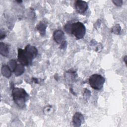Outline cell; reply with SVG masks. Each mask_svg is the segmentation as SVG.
Listing matches in <instances>:
<instances>
[{
  "instance_id": "4",
  "label": "cell",
  "mask_w": 127,
  "mask_h": 127,
  "mask_svg": "<svg viewBox=\"0 0 127 127\" xmlns=\"http://www.w3.org/2000/svg\"><path fill=\"white\" fill-rule=\"evenodd\" d=\"M105 79L103 76L99 74H93L89 78V83L94 89L100 90L103 87Z\"/></svg>"
},
{
  "instance_id": "14",
  "label": "cell",
  "mask_w": 127,
  "mask_h": 127,
  "mask_svg": "<svg viewBox=\"0 0 127 127\" xmlns=\"http://www.w3.org/2000/svg\"><path fill=\"white\" fill-rule=\"evenodd\" d=\"M112 2L114 3L115 5L118 6H120L123 4V0H113Z\"/></svg>"
},
{
  "instance_id": "8",
  "label": "cell",
  "mask_w": 127,
  "mask_h": 127,
  "mask_svg": "<svg viewBox=\"0 0 127 127\" xmlns=\"http://www.w3.org/2000/svg\"><path fill=\"white\" fill-rule=\"evenodd\" d=\"M0 53L3 57H7L9 54V45L6 43L0 42Z\"/></svg>"
},
{
  "instance_id": "6",
  "label": "cell",
  "mask_w": 127,
  "mask_h": 127,
  "mask_svg": "<svg viewBox=\"0 0 127 127\" xmlns=\"http://www.w3.org/2000/svg\"><path fill=\"white\" fill-rule=\"evenodd\" d=\"M53 38L55 41L58 44H61L64 41V32L61 30H57L54 31Z\"/></svg>"
},
{
  "instance_id": "5",
  "label": "cell",
  "mask_w": 127,
  "mask_h": 127,
  "mask_svg": "<svg viewBox=\"0 0 127 127\" xmlns=\"http://www.w3.org/2000/svg\"><path fill=\"white\" fill-rule=\"evenodd\" d=\"M76 10L79 13H84L88 9V4L85 1L78 0H76L74 3Z\"/></svg>"
},
{
  "instance_id": "16",
  "label": "cell",
  "mask_w": 127,
  "mask_h": 127,
  "mask_svg": "<svg viewBox=\"0 0 127 127\" xmlns=\"http://www.w3.org/2000/svg\"><path fill=\"white\" fill-rule=\"evenodd\" d=\"M5 37V34L4 33V32L2 34V32L1 31V32H0V39H2L4 38Z\"/></svg>"
},
{
  "instance_id": "9",
  "label": "cell",
  "mask_w": 127,
  "mask_h": 127,
  "mask_svg": "<svg viewBox=\"0 0 127 127\" xmlns=\"http://www.w3.org/2000/svg\"><path fill=\"white\" fill-rule=\"evenodd\" d=\"M2 74L6 77V78H9L10 77L11 74V70L8 67L7 65H3L1 69Z\"/></svg>"
},
{
  "instance_id": "17",
  "label": "cell",
  "mask_w": 127,
  "mask_h": 127,
  "mask_svg": "<svg viewBox=\"0 0 127 127\" xmlns=\"http://www.w3.org/2000/svg\"><path fill=\"white\" fill-rule=\"evenodd\" d=\"M124 61L125 63V64H127V56H125V57L124 58Z\"/></svg>"
},
{
  "instance_id": "11",
  "label": "cell",
  "mask_w": 127,
  "mask_h": 127,
  "mask_svg": "<svg viewBox=\"0 0 127 127\" xmlns=\"http://www.w3.org/2000/svg\"><path fill=\"white\" fill-rule=\"evenodd\" d=\"M24 72V65L21 64H17L16 67L14 71L15 76H18L21 75Z\"/></svg>"
},
{
  "instance_id": "7",
  "label": "cell",
  "mask_w": 127,
  "mask_h": 127,
  "mask_svg": "<svg viewBox=\"0 0 127 127\" xmlns=\"http://www.w3.org/2000/svg\"><path fill=\"white\" fill-rule=\"evenodd\" d=\"M84 121L83 116L79 112H76L74 114L72 118V123L74 126L79 127Z\"/></svg>"
},
{
  "instance_id": "3",
  "label": "cell",
  "mask_w": 127,
  "mask_h": 127,
  "mask_svg": "<svg viewBox=\"0 0 127 127\" xmlns=\"http://www.w3.org/2000/svg\"><path fill=\"white\" fill-rule=\"evenodd\" d=\"M11 95L15 103L20 108L25 106L26 102L29 97L24 89L17 87H12Z\"/></svg>"
},
{
  "instance_id": "1",
  "label": "cell",
  "mask_w": 127,
  "mask_h": 127,
  "mask_svg": "<svg viewBox=\"0 0 127 127\" xmlns=\"http://www.w3.org/2000/svg\"><path fill=\"white\" fill-rule=\"evenodd\" d=\"M37 54L38 50L35 47L27 45L24 49H18V61L24 66H28L31 64Z\"/></svg>"
},
{
  "instance_id": "2",
  "label": "cell",
  "mask_w": 127,
  "mask_h": 127,
  "mask_svg": "<svg viewBox=\"0 0 127 127\" xmlns=\"http://www.w3.org/2000/svg\"><path fill=\"white\" fill-rule=\"evenodd\" d=\"M66 32L74 35L77 39L83 38L86 33V28L80 22H68L64 27Z\"/></svg>"
},
{
  "instance_id": "13",
  "label": "cell",
  "mask_w": 127,
  "mask_h": 127,
  "mask_svg": "<svg viewBox=\"0 0 127 127\" xmlns=\"http://www.w3.org/2000/svg\"><path fill=\"white\" fill-rule=\"evenodd\" d=\"M121 30V27L119 24L115 25L114 26H113L112 28V29H111L112 32L117 35H119L120 34Z\"/></svg>"
},
{
  "instance_id": "15",
  "label": "cell",
  "mask_w": 127,
  "mask_h": 127,
  "mask_svg": "<svg viewBox=\"0 0 127 127\" xmlns=\"http://www.w3.org/2000/svg\"><path fill=\"white\" fill-rule=\"evenodd\" d=\"M66 46H67V42H66V41H64L63 42H62V43L61 44V45H60V48L61 49H64L66 48Z\"/></svg>"
},
{
  "instance_id": "10",
  "label": "cell",
  "mask_w": 127,
  "mask_h": 127,
  "mask_svg": "<svg viewBox=\"0 0 127 127\" xmlns=\"http://www.w3.org/2000/svg\"><path fill=\"white\" fill-rule=\"evenodd\" d=\"M47 26V24L43 21H41L38 24L37 29L41 35H44L45 34Z\"/></svg>"
},
{
  "instance_id": "12",
  "label": "cell",
  "mask_w": 127,
  "mask_h": 127,
  "mask_svg": "<svg viewBox=\"0 0 127 127\" xmlns=\"http://www.w3.org/2000/svg\"><path fill=\"white\" fill-rule=\"evenodd\" d=\"M17 64L16 63V61L14 59L11 60L7 63V65L8 66L9 68L11 69L12 72H14V71L16 67Z\"/></svg>"
},
{
  "instance_id": "18",
  "label": "cell",
  "mask_w": 127,
  "mask_h": 127,
  "mask_svg": "<svg viewBox=\"0 0 127 127\" xmlns=\"http://www.w3.org/2000/svg\"><path fill=\"white\" fill-rule=\"evenodd\" d=\"M17 2H22V1H17Z\"/></svg>"
}]
</instances>
